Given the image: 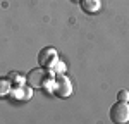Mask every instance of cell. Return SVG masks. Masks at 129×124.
Here are the masks:
<instances>
[{
    "mask_svg": "<svg viewBox=\"0 0 129 124\" xmlns=\"http://www.w3.org/2000/svg\"><path fill=\"white\" fill-rule=\"evenodd\" d=\"M53 78H55V72L48 69V67H35V69H31L28 72V76H26V83L29 84L31 88H48L52 86V83H53Z\"/></svg>",
    "mask_w": 129,
    "mask_h": 124,
    "instance_id": "cell-1",
    "label": "cell"
},
{
    "mask_svg": "<svg viewBox=\"0 0 129 124\" xmlns=\"http://www.w3.org/2000/svg\"><path fill=\"white\" fill-rule=\"evenodd\" d=\"M50 90L59 98H69L71 95H72V83H71V79L66 74H55Z\"/></svg>",
    "mask_w": 129,
    "mask_h": 124,
    "instance_id": "cell-2",
    "label": "cell"
},
{
    "mask_svg": "<svg viewBox=\"0 0 129 124\" xmlns=\"http://www.w3.org/2000/svg\"><path fill=\"white\" fill-rule=\"evenodd\" d=\"M109 117H110V121L115 124H126L129 121V102L117 100V103H114L110 107Z\"/></svg>",
    "mask_w": 129,
    "mask_h": 124,
    "instance_id": "cell-3",
    "label": "cell"
},
{
    "mask_svg": "<svg viewBox=\"0 0 129 124\" xmlns=\"http://www.w3.org/2000/svg\"><path fill=\"white\" fill-rule=\"evenodd\" d=\"M57 60H59V53L53 47H45L38 52V66H41V67L52 69Z\"/></svg>",
    "mask_w": 129,
    "mask_h": 124,
    "instance_id": "cell-4",
    "label": "cell"
},
{
    "mask_svg": "<svg viewBox=\"0 0 129 124\" xmlns=\"http://www.w3.org/2000/svg\"><path fill=\"white\" fill-rule=\"evenodd\" d=\"M79 7L84 14H98L102 9V0H79Z\"/></svg>",
    "mask_w": 129,
    "mask_h": 124,
    "instance_id": "cell-5",
    "label": "cell"
},
{
    "mask_svg": "<svg viewBox=\"0 0 129 124\" xmlns=\"http://www.w3.org/2000/svg\"><path fill=\"white\" fill-rule=\"evenodd\" d=\"M12 91V83H10L9 78H0V98L10 95Z\"/></svg>",
    "mask_w": 129,
    "mask_h": 124,
    "instance_id": "cell-6",
    "label": "cell"
},
{
    "mask_svg": "<svg viewBox=\"0 0 129 124\" xmlns=\"http://www.w3.org/2000/svg\"><path fill=\"white\" fill-rule=\"evenodd\" d=\"M9 79H10V83H12V86H21V84H24V81H26L24 76L19 74V72H10Z\"/></svg>",
    "mask_w": 129,
    "mask_h": 124,
    "instance_id": "cell-7",
    "label": "cell"
},
{
    "mask_svg": "<svg viewBox=\"0 0 129 124\" xmlns=\"http://www.w3.org/2000/svg\"><path fill=\"white\" fill-rule=\"evenodd\" d=\"M64 69H66V66H64V62H60V60H57L53 64V67H52V71L55 72V74H62Z\"/></svg>",
    "mask_w": 129,
    "mask_h": 124,
    "instance_id": "cell-8",
    "label": "cell"
},
{
    "mask_svg": "<svg viewBox=\"0 0 129 124\" xmlns=\"http://www.w3.org/2000/svg\"><path fill=\"white\" fill-rule=\"evenodd\" d=\"M117 100H120V102H129V93L126 90H120L117 93Z\"/></svg>",
    "mask_w": 129,
    "mask_h": 124,
    "instance_id": "cell-9",
    "label": "cell"
},
{
    "mask_svg": "<svg viewBox=\"0 0 129 124\" xmlns=\"http://www.w3.org/2000/svg\"><path fill=\"white\" fill-rule=\"evenodd\" d=\"M72 2H76V4H79V0H72Z\"/></svg>",
    "mask_w": 129,
    "mask_h": 124,
    "instance_id": "cell-10",
    "label": "cell"
}]
</instances>
